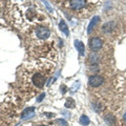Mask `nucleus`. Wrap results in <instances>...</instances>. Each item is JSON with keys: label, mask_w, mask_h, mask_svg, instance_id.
<instances>
[{"label": "nucleus", "mask_w": 126, "mask_h": 126, "mask_svg": "<svg viewBox=\"0 0 126 126\" xmlns=\"http://www.w3.org/2000/svg\"><path fill=\"white\" fill-rule=\"evenodd\" d=\"M54 69V63L44 59L27 63L20 73V89L23 96L32 99L40 93Z\"/></svg>", "instance_id": "obj_1"}, {"label": "nucleus", "mask_w": 126, "mask_h": 126, "mask_svg": "<svg viewBox=\"0 0 126 126\" xmlns=\"http://www.w3.org/2000/svg\"><path fill=\"white\" fill-rule=\"evenodd\" d=\"M12 22L19 29L32 30L37 25H43L46 17L39 5L30 2L29 4H15L11 11Z\"/></svg>", "instance_id": "obj_2"}, {"label": "nucleus", "mask_w": 126, "mask_h": 126, "mask_svg": "<svg viewBox=\"0 0 126 126\" xmlns=\"http://www.w3.org/2000/svg\"><path fill=\"white\" fill-rule=\"evenodd\" d=\"M63 7L72 12L73 14L81 17H87L94 9V4L85 0H72L63 2Z\"/></svg>", "instance_id": "obj_3"}, {"label": "nucleus", "mask_w": 126, "mask_h": 126, "mask_svg": "<svg viewBox=\"0 0 126 126\" xmlns=\"http://www.w3.org/2000/svg\"><path fill=\"white\" fill-rule=\"evenodd\" d=\"M50 30L44 25H37L30 31V39L33 46L46 44V41L50 38Z\"/></svg>", "instance_id": "obj_4"}, {"label": "nucleus", "mask_w": 126, "mask_h": 126, "mask_svg": "<svg viewBox=\"0 0 126 126\" xmlns=\"http://www.w3.org/2000/svg\"><path fill=\"white\" fill-rule=\"evenodd\" d=\"M89 49L94 53H97L103 47V40L100 37H92L88 41Z\"/></svg>", "instance_id": "obj_5"}, {"label": "nucleus", "mask_w": 126, "mask_h": 126, "mask_svg": "<svg viewBox=\"0 0 126 126\" xmlns=\"http://www.w3.org/2000/svg\"><path fill=\"white\" fill-rule=\"evenodd\" d=\"M104 83V78L100 75H94L88 79V85L90 87H99Z\"/></svg>", "instance_id": "obj_6"}, {"label": "nucleus", "mask_w": 126, "mask_h": 126, "mask_svg": "<svg viewBox=\"0 0 126 126\" xmlns=\"http://www.w3.org/2000/svg\"><path fill=\"white\" fill-rule=\"evenodd\" d=\"M115 29H116V21H108L102 25L101 32L103 34L107 35V34H111L115 31Z\"/></svg>", "instance_id": "obj_7"}, {"label": "nucleus", "mask_w": 126, "mask_h": 126, "mask_svg": "<svg viewBox=\"0 0 126 126\" xmlns=\"http://www.w3.org/2000/svg\"><path fill=\"white\" fill-rule=\"evenodd\" d=\"M100 61H101V55L98 53H92L89 54L86 62H87L88 65H97L98 63H100Z\"/></svg>", "instance_id": "obj_8"}, {"label": "nucleus", "mask_w": 126, "mask_h": 126, "mask_svg": "<svg viewBox=\"0 0 126 126\" xmlns=\"http://www.w3.org/2000/svg\"><path fill=\"white\" fill-rule=\"evenodd\" d=\"M99 21H100V18L98 17V16H94L92 20H90L89 24H88V27H87V34H90L94 29H96L97 24L99 23Z\"/></svg>", "instance_id": "obj_9"}, {"label": "nucleus", "mask_w": 126, "mask_h": 126, "mask_svg": "<svg viewBox=\"0 0 126 126\" xmlns=\"http://www.w3.org/2000/svg\"><path fill=\"white\" fill-rule=\"evenodd\" d=\"M104 120H105L106 123L110 126H113L116 124V118L113 115H111V113H107V115L104 117Z\"/></svg>", "instance_id": "obj_10"}, {"label": "nucleus", "mask_w": 126, "mask_h": 126, "mask_svg": "<svg viewBox=\"0 0 126 126\" xmlns=\"http://www.w3.org/2000/svg\"><path fill=\"white\" fill-rule=\"evenodd\" d=\"M75 45L77 46V49H78L79 54H80L81 56H84V44H83V42L76 40L75 41Z\"/></svg>", "instance_id": "obj_11"}, {"label": "nucleus", "mask_w": 126, "mask_h": 126, "mask_svg": "<svg viewBox=\"0 0 126 126\" xmlns=\"http://www.w3.org/2000/svg\"><path fill=\"white\" fill-rule=\"evenodd\" d=\"M59 29H60V31L61 32H63L66 36H68L69 35V31H68V27H67V25H66V23L63 21V20H61L60 21V23H59Z\"/></svg>", "instance_id": "obj_12"}, {"label": "nucleus", "mask_w": 126, "mask_h": 126, "mask_svg": "<svg viewBox=\"0 0 126 126\" xmlns=\"http://www.w3.org/2000/svg\"><path fill=\"white\" fill-rule=\"evenodd\" d=\"M89 118L87 117V116H85V115H83V116H81L80 117V124L81 125H84V126H86V125H88L89 124Z\"/></svg>", "instance_id": "obj_13"}, {"label": "nucleus", "mask_w": 126, "mask_h": 126, "mask_svg": "<svg viewBox=\"0 0 126 126\" xmlns=\"http://www.w3.org/2000/svg\"><path fill=\"white\" fill-rule=\"evenodd\" d=\"M65 107L66 108H74L75 107V101L72 99V98H68L65 102Z\"/></svg>", "instance_id": "obj_14"}, {"label": "nucleus", "mask_w": 126, "mask_h": 126, "mask_svg": "<svg viewBox=\"0 0 126 126\" xmlns=\"http://www.w3.org/2000/svg\"><path fill=\"white\" fill-rule=\"evenodd\" d=\"M93 106H94V109L96 110V111H98V112H100V111H101L102 105H100V104H94Z\"/></svg>", "instance_id": "obj_15"}, {"label": "nucleus", "mask_w": 126, "mask_h": 126, "mask_svg": "<svg viewBox=\"0 0 126 126\" xmlns=\"http://www.w3.org/2000/svg\"><path fill=\"white\" fill-rule=\"evenodd\" d=\"M61 92H62L63 94H65V92H66V86H65V85H62V86H61Z\"/></svg>", "instance_id": "obj_16"}, {"label": "nucleus", "mask_w": 126, "mask_h": 126, "mask_svg": "<svg viewBox=\"0 0 126 126\" xmlns=\"http://www.w3.org/2000/svg\"><path fill=\"white\" fill-rule=\"evenodd\" d=\"M36 126H54V125H46V124H39V125H36Z\"/></svg>", "instance_id": "obj_17"}, {"label": "nucleus", "mask_w": 126, "mask_h": 126, "mask_svg": "<svg viewBox=\"0 0 126 126\" xmlns=\"http://www.w3.org/2000/svg\"><path fill=\"white\" fill-rule=\"evenodd\" d=\"M123 120H124V121L126 122V112H125L124 115H123Z\"/></svg>", "instance_id": "obj_18"}]
</instances>
